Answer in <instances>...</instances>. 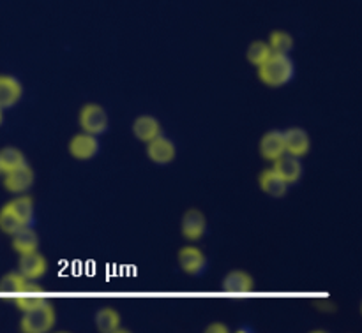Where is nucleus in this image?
Returning a JSON list of instances; mask_svg holds the SVG:
<instances>
[{
    "mask_svg": "<svg viewBox=\"0 0 362 333\" xmlns=\"http://www.w3.org/2000/svg\"><path fill=\"white\" fill-rule=\"evenodd\" d=\"M293 74H296L293 60L288 55H281V53H271L269 59L258 66V78H260V81L272 88L290 83Z\"/></svg>",
    "mask_w": 362,
    "mask_h": 333,
    "instance_id": "1",
    "label": "nucleus"
},
{
    "mask_svg": "<svg viewBox=\"0 0 362 333\" xmlns=\"http://www.w3.org/2000/svg\"><path fill=\"white\" fill-rule=\"evenodd\" d=\"M53 327H55V310L49 305V302L39 309L23 313L20 323L21 332L25 333H46Z\"/></svg>",
    "mask_w": 362,
    "mask_h": 333,
    "instance_id": "2",
    "label": "nucleus"
},
{
    "mask_svg": "<svg viewBox=\"0 0 362 333\" xmlns=\"http://www.w3.org/2000/svg\"><path fill=\"white\" fill-rule=\"evenodd\" d=\"M78 122H80V127L83 133L94 134V136L106 133L110 127L108 113H106V109L99 104H85L83 108L80 109Z\"/></svg>",
    "mask_w": 362,
    "mask_h": 333,
    "instance_id": "3",
    "label": "nucleus"
},
{
    "mask_svg": "<svg viewBox=\"0 0 362 333\" xmlns=\"http://www.w3.org/2000/svg\"><path fill=\"white\" fill-rule=\"evenodd\" d=\"M46 270H48L46 258L42 256V254H39L37 250H34V253L20 254L18 272H20L27 281H39L41 277H45Z\"/></svg>",
    "mask_w": 362,
    "mask_h": 333,
    "instance_id": "4",
    "label": "nucleus"
},
{
    "mask_svg": "<svg viewBox=\"0 0 362 333\" xmlns=\"http://www.w3.org/2000/svg\"><path fill=\"white\" fill-rule=\"evenodd\" d=\"M48 298L42 293L41 286L35 284V281H27L25 288L14 298V305L21 310V313H28V310L39 309V307L46 305Z\"/></svg>",
    "mask_w": 362,
    "mask_h": 333,
    "instance_id": "5",
    "label": "nucleus"
},
{
    "mask_svg": "<svg viewBox=\"0 0 362 333\" xmlns=\"http://www.w3.org/2000/svg\"><path fill=\"white\" fill-rule=\"evenodd\" d=\"M177 155V148L175 143L172 140H168L166 136L159 134L158 138L151 140L147 143V157L151 159L154 164L159 166H166L175 159Z\"/></svg>",
    "mask_w": 362,
    "mask_h": 333,
    "instance_id": "6",
    "label": "nucleus"
},
{
    "mask_svg": "<svg viewBox=\"0 0 362 333\" xmlns=\"http://www.w3.org/2000/svg\"><path fill=\"white\" fill-rule=\"evenodd\" d=\"M99 152V141L98 136L88 133H80L76 136L71 138L69 141V154L73 155L76 161H88V159L95 157Z\"/></svg>",
    "mask_w": 362,
    "mask_h": 333,
    "instance_id": "7",
    "label": "nucleus"
},
{
    "mask_svg": "<svg viewBox=\"0 0 362 333\" xmlns=\"http://www.w3.org/2000/svg\"><path fill=\"white\" fill-rule=\"evenodd\" d=\"M179 267L186 272L187 275L200 277L209 267V261L205 254L197 247H184L179 250Z\"/></svg>",
    "mask_w": 362,
    "mask_h": 333,
    "instance_id": "8",
    "label": "nucleus"
},
{
    "mask_svg": "<svg viewBox=\"0 0 362 333\" xmlns=\"http://www.w3.org/2000/svg\"><path fill=\"white\" fill-rule=\"evenodd\" d=\"M4 175H6L4 187L13 194H25L34 186V169L27 164L13 169V171L4 173Z\"/></svg>",
    "mask_w": 362,
    "mask_h": 333,
    "instance_id": "9",
    "label": "nucleus"
},
{
    "mask_svg": "<svg viewBox=\"0 0 362 333\" xmlns=\"http://www.w3.org/2000/svg\"><path fill=\"white\" fill-rule=\"evenodd\" d=\"M180 231H182V236L186 240H191V242H197L207 231V219L202 214L200 210L193 208V210H187L184 214L182 222H180Z\"/></svg>",
    "mask_w": 362,
    "mask_h": 333,
    "instance_id": "10",
    "label": "nucleus"
},
{
    "mask_svg": "<svg viewBox=\"0 0 362 333\" xmlns=\"http://www.w3.org/2000/svg\"><path fill=\"white\" fill-rule=\"evenodd\" d=\"M23 97V85L20 80L7 74H0V108L9 109Z\"/></svg>",
    "mask_w": 362,
    "mask_h": 333,
    "instance_id": "11",
    "label": "nucleus"
},
{
    "mask_svg": "<svg viewBox=\"0 0 362 333\" xmlns=\"http://www.w3.org/2000/svg\"><path fill=\"white\" fill-rule=\"evenodd\" d=\"M274 169L283 180H285L288 186H293V183L299 182L303 178V162L299 161V157H293L290 154H283L281 157L274 161Z\"/></svg>",
    "mask_w": 362,
    "mask_h": 333,
    "instance_id": "12",
    "label": "nucleus"
},
{
    "mask_svg": "<svg viewBox=\"0 0 362 333\" xmlns=\"http://www.w3.org/2000/svg\"><path fill=\"white\" fill-rule=\"evenodd\" d=\"M283 136H285L286 154L300 159L303 155H306L308 152H310L311 148L310 134H308L303 127H292V129L285 131Z\"/></svg>",
    "mask_w": 362,
    "mask_h": 333,
    "instance_id": "13",
    "label": "nucleus"
},
{
    "mask_svg": "<svg viewBox=\"0 0 362 333\" xmlns=\"http://www.w3.org/2000/svg\"><path fill=\"white\" fill-rule=\"evenodd\" d=\"M221 289L225 293H232V295H246L255 289V281L247 272L232 270L223 279Z\"/></svg>",
    "mask_w": 362,
    "mask_h": 333,
    "instance_id": "14",
    "label": "nucleus"
},
{
    "mask_svg": "<svg viewBox=\"0 0 362 333\" xmlns=\"http://www.w3.org/2000/svg\"><path fill=\"white\" fill-rule=\"evenodd\" d=\"M283 154H286L285 136H283V133L281 131H269L260 141V155L264 159H267V161L274 162Z\"/></svg>",
    "mask_w": 362,
    "mask_h": 333,
    "instance_id": "15",
    "label": "nucleus"
},
{
    "mask_svg": "<svg viewBox=\"0 0 362 333\" xmlns=\"http://www.w3.org/2000/svg\"><path fill=\"white\" fill-rule=\"evenodd\" d=\"M133 134L136 140L144 141V143H148L151 140L158 138L159 134H163L161 123H159V120L156 119V116L141 115L134 120Z\"/></svg>",
    "mask_w": 362,
    "mask_h": 333,
    "instance_id": "16",
    "label": "nucleus"
},
{
    "mask_svg": "<svg viewBox=\"0 0 362 333\" xmlns=\"http://www.w3.org/2000/svg\"><path fill=\"white\" fill-rule=\"evenodd\" d=\"M258 183H260V189L272 198H283L286 194V190H288V183H286L272 168L260 173Z\"/></svg>",
    "mask_w": 362,
    "mask_h": 333,
    "instance_id": "17",
    "label": "nucleus"
},
{
    "mask_svg": "<svg viewBox=\"0 0 362 333\" xmlns=\"http://www.w3.org/2000/svg\"><path fill=\"white\" fill-rule=\"evenodd\" d=\"M11 236H13V249L16 250L18 254L34 253V250H37L39 236L32 226H23V228L18 229V231Z\"/></svg>",
    "mask_w": 362,
    "mask_h": 333,
    "instance_id": "18",
    "label": "nucleus"
},
{
    "mask_svg": "<svg viewBox=\"0 0 362 333\" xmlns=\"http://www.w3.org/2000/svg\"><path fill=\"white\" fill-rule=\"evenodd\" d=\"M7 207L14 212V215L20 219L21 224L23 226L34 224L35 214H34V201H32V198L20 194V196L14 198L13 201H9V203H7Z\"/></svg>",
    "mask_w": 362,
    "mask_h": 333,
    "instance_id": "19",
    "label": "nucleus"
},
{
    "mask_svg": "<svg viewBox=\"0 0 362 333\" xmlns=\"http://www.w3.org/2000/svg\"><path fill=\"white\" fill-rule=\"evenodd\" d=\"M95 328L101 333H113L119 332L120 328V316L117 310L105 307V309H99L94 316Z\"/></svg>",
    "mask_w": 362,
    "mask_h": 333,
    "instance_id": "20",
    "label": "nucleus"
},
{
    "mask_svg": "<svg viewBox=\"0 0 362 333\" xmlns=\"http://www.w3.org/2000/svg\"><path fill=\"white\" fill-rule=\"evenodd\" d=\"M25 164H27V161H25L23 152H20L18 148L6 147L0 150V169H2V173L13 171V169L21 168Z\"/></svg>",
    "mask_w": 362,
    "mask_h": 333,
    "instance_id": "21",
    "label": "nucleus"
},
{
    "mask_svg": "<svg viewBox=\"0 0 362 333\" xmlns=\"http://www.w3.org/2000/svg\"><path fill=\"white\" fill-rule=\"evenodd\" d=\"M269 48H271L272 53H281V55H288L293 49V37L288 34V32L283 30H274L269 37Z\"/></svg>",
    "mask_w": 362,
    "mask_h": 333,
    "instance_id": "22",
    "label": "nucleus"
},
{
    "mask_svg": "<svg viewBox=\"0 0 362 333\" xmlns=\"http://www.w3.org/2000/svg\"><path fill=\"white\" fill-rule=\"evenodd\" d=\"M27 284V279L20 272H11L0 279V293L9 296H16Z\"/></svg>",
    "mask_w": 362,
    "mask_h": 333,
    "instance_id": "23",
    "label": "nucleus"
},
{
    "mask_svg": "<svg viewBox=\"0 0 362 333\" xmlns=\"http://www.w3.org/2000/svg\"><path fill=\"white\" fill-rule=\"evenodd\" d=\"M23 228V224H21L20 219L14 215V212L11 210L7 205H4L2 210H0V229H2L6 235H14V233L18 231V229Z\"/></svg>",
    "mask_w": 362,
    "mask_h": 333,
    "instance_id": "24",
    "label": "nucleus"
},
{
    "mask_svg": "<svg viewBox=\"0 0 362 333\" xmlns=\"http://www.w3.org/2000/svg\"><path fill=\"white\" fill-rule=\"evenodd\" d=\"M271 48H269L267 42L264 41H255L251 42L250 48H247V60H250V63H253L255 67L260 66L262 62H265V60L269 59V55H271Z\"/></svg>",
    "mask_w": 362,
    "mask_h": 333,
    "instance_id": "25",
    "label": "nucleus"
},
{
    "mask_svg": "<svg viewBox=\"0 0 362 333\" xmlns=\"http://www.w3.org/2000/svg\"><path fill=\"white\" fill-rule=\"evenodd\" d=\"M205 332L207 333H228L230 328L223 323H212V325H209L207 330Z\"/></svg>",
    "mask_w": 362,
    "mask_h": 333,
    "instance_id": "26",
    "label": "nucleus"
},
{
    "mask_svg": "<svg viewBox=\"0 0 362 333\" xmlns=\"http://www.w3.org/2000/svg\"><path fill=\"white\" fill-rule=\"evenodd\" d=\"M2 122H4V109L0 108V126H2Z\"/></svg>",
    "mask_w": 362,
    "mask_h": 333,
    "instance_id": "27",
    "label": "nucleus"
},
{
    "mask_svg": "<svg viewBox=\"0 0 362 333\" xmlns=\"http://www.w3.org/2000/svg\"><path fill=\"white\" fill-rule=\"evenodd\" d=\"M0 173H2V169H0Z\"/></svg>",
    "mask_w": 362,
    "mask_h": 333,
    "instance_id": "28",
    "label": "nucleus"
}]
</instances>
